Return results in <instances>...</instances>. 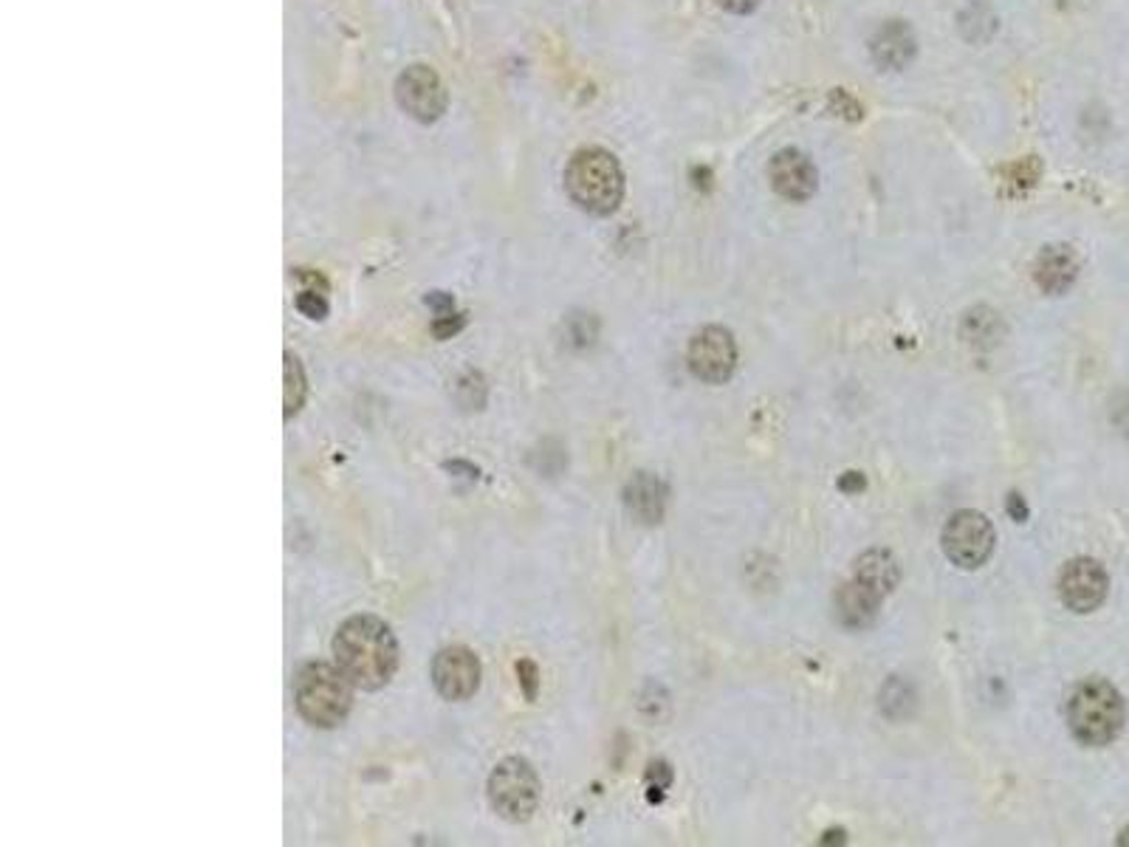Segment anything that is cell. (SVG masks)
Instances as JSON below:
<instances>
[{
  "label": "cell",
  "mask_w": 1129,
  "mask_h": 847,
  "mask_svg": "<svg viewBox=\"0 0 1129 847\" xmlns=\"http://www.w3.org/2000/svg\"><path fill=\"white\" fill-rule=\"evenodd\" d=\"M489 802L494 814L506 822H528L537 814L542 785L531 762L523 757H506L489 774Z\"/></svg>",
  "instance_id": "5b68a950"
},
{
  "label": "cell",
  "mask_w": 1129,
  "mask_h": 847,
  "mask_svg": "<svg viewBox=\"0 0 1129 847\" xmlns=\"http://www.w3.org/2000/svg\"><path fill=\"white\" fill-rule=\"evenodd\" d=\"M853 580H858L862 585L870 587L873 593H878L881 600H887L889 593L898 587V582H901V565H898L896 554L887 551V548H870V551H864L856 560Z\"/></svg>",
  "instance_id": "2e32d148"
},
{
  "label": "cell",
  "mask_w": 1129,
  "mask_h": 847,
  "mask_svg": "<svg viewBox=\"0 0 1129 847\" xmlns=\"http://www.w3.org/2000/svg\"><path fill=\"white\" fill-rule=\"evenodd\" d=\"M994 542H997V535H994L991 520L974 508H963V512L949 517L941 535L946 560L963 571L986 565L994 554Z\"/></svg>",
  "instance_id": "8992f818"
},
{
  "label": "cell",
  "mask_w": 1129,
  "mask_h": 847,
  "mask_svg": "<svg viewBox=\"0 0 1129 847\" xmlns=\"http://www.w3.org/2000/svg\"><path fill=\"white\" fill-rule=\"evenodd\" d=\"M827 111L836 113V117H842L844 122H862L864 119L862 102H858L853 94L842 91V88H833L831 91V97H827Z\"/></svg>",
  "instance_id": "7402d4cb"
},
{
  "label": "cell",
  "mask_w": 1129,
  "mask_h": 847,
  "mask_svg": "<svg viewBox=\"0 0 1129 847\" xmlns=\"http://www.w3.org/2000/svg\"><path fill=\"white\" fill-rule=\"evenodd\" d=\"M461 328H463V317H458V314H438L436 322H432V333H436L438 339L454 337V333L461 331Z\"/></svg>",
  "instance_id": "d4e9b609"
},
{
  "label": "cell",
  "mask_w": 1129,
  "mask_h": 847,
  "mask_svg": "<svg viewBox=\"0 0 1129 847\" xmlns=\"http://www.w3.org/2000/svg\"><path fill=\"white\" fill-rule=\"evenodd\" d=\"M957 29H961V34L968 43H977V46H980V43H988V40L997 34L1000 18H997V12L988 7L986 0H972V3L961 12V18H957Z\"/></svg>",
  "instance_id": "e0dca14e"
},
{
  "label": "cell",
  "mask_w": 1129,
  "mask_h": 847,
  "mask_svg": "<svg viewBox=\"0 0 1129 847\" xmlns=\"http://www.w3.org/2000/svg\"><path fill=\"white\" fill-rule=\"evenodd\" d=\"M881 596L873 593L870 587L862 585L858 580L844 582L836 591V613L838 622L851 630H864L876 622L878 610H881Z\"/></svg>",
  "instance_id": "9a60e30c"
},
{
  "label": "cell",
  "mask_w": 1129,
  "mask_h": 847,
  "mask_svg": "<svg viewBox=\"0 0 1129 847\" xmlns=\"http://www.w3.org/2000/svg\"><path fill=\"white\" fill-rule=\"evenodd\" d=\"M822 842H844V834H838V831H831V834H824Z\"/></svg>",
  "instance_id": "4dcf8cb0"
},
{
  "label": "cell",
  "mask_w": 1129,
  "mask_h": 847,
  "mask_svg": "<svg viewBox=\"0 0 1129 847\" xmlns=\"http://www.w3.org/2000/svg\"><path fill=\"white\" fill-rule=\"evenodd\" d=\"M689 371L706 385H726L737 371V342L721 326L701 328L689 342Z\"/></svg>",
  "instance_id": "52a82bcc"
},
{
  "label": "cell",
  "mask_w": 1129,
  "mask_h": 847,
  "mask_svg": "<svg viewBox=\"0 0 1129 847\" xmlns=\"http://www.w3.org/2000/svg\"><path fill=\"white\" fill-rule=\"evenodd\" d=\"M624 506L629 517L644 526H656L667 512V486L653 472H636L624 486Z\"/></svg>",
  "instance_id": "4fadbf2b"
},
{
  "label": "cell",
  "mask_w": 1129,
  "mask_h": 847,
  "mask_svg": "<svg viewBox=\"0 0 1129 847\" xmlns=\"http://www.w3.org/2000/svg\"><path fill=\"white\" fill-rule=\"evenodd\" d=\"M353 690L337 664L308 661L294 675V706L308 726L317 729H337L351 715Z\"/></svg>",
  "instance_id": "7a4b0ae2"
},
{
  "label": "cell",
  "mask_w": 1129,
  "mask_h": 847,
  "mask_svg": "<svg viewBox=\"0 0 1129 847\" xmlns=\"http://www.w3.org/2000/svg\"><path fill=\"white\" fill-rule=\"evenodd\" d=\"M396 102L407 117L432 124L447 111V91L429 66H409L396 79Z\"/></svg>",
  "instance_id": "ba28073f"
},
{
  "label": "cell",
  "mask_w": 1129,
  "mask_h": 847,
  "mask_svg": "<svg viewBox=\"0 0 1129 847\" xmlns=\"http://www.w3.org/2000/svg\"><path fill=\"white\" fill-rule=\"evenodd\" d=\"M1107 591H1110L1107 571L1101 568V562L1090 560V557H1078V560L1067 562L1062 576H1059L1062 605L1078 616L1098 610L1107 600Z\"/></svg>",
  "instance_id": "9c48e42d"
},
{
  "label": "cell",
  "mask_w": 1129,
  "mask_h": 847,
  "mask_svg": "<svg viewBox=\"0 0 1129 847\" xmlns=\"http://www.w3.org/2000/svg\"><path fill=\"white\" fill-rule=\"evenodd\" d=\"M286 362H283V382H286V393H283V407H286V418L297 416L306 405L308 396V382L306 371L299 365V359L294 353H286Z\"/></svg>",
  "instance_id": "d6986e66"
},
{
  "label": "cell",
  "mask_w": 1129,
  "mask_h": 847,
  "mask_svg": "<svg viewBox=\"0 0 1129 847\" xmlns=\"http://www.w3.org/2000/svg\"><path fill=\"white\" fill-rule=\"evenodd\" d=\"M1078 277V257L1071 246L1065 243H1053V246H1045L1039 252L1037 263H1033V280L1045 294H1059L1071 292L1073 283Z\"/></svg>",
  "instance_id": "5bb4252c"
},
{
  "label": "cell",
  "mask_w": 1129,
  "mask_h": 847,
  "mask_svg": "<svg viewBox=\"0 0 1129 847\" xmlns=\"http://www.w3.org/2000/svg\"><path fill=\"white\" fill-rule=\"evenodd\" d=\"M438 695L447 701H469L481 686V661L469 647L452 645L438 650L429 667Z\"/></svg>",
  "instance_id": "30bf717a"
},
{
  "label": "cell",
  "mask_w": 1129,
  "mask_h": 847,
  "mask_svg": "<svg viewBox=\"0 0 1129 847\" xmlns=\"http://www.w3.org/2000/svg\"><path fill=\"white\" fill-rule=\"evenodd\" d=\"M1123 697L1110 681L1087 678L1067 697V726L1082 746H1110L1123 729Z\"/></svg>",
  "instance_id": "277c9868"
},
{
  "label": "cell",
  "mask_w": 1129,
  "mask_h": 847,
  "mask_svg": "<svg viewBox=\"0 0 1129 847\" xmlns=\"http://www.w3.org/2000/svg\"><path fill=\"white\" fill-rule=\"evenodd\" d=\"M427 306L438 308V314H452V306H454V302H452V297H449V294H443V292H432V294H429V297H427Z\"/></svg>",
  "instance_id": "f1b7e54d"
},
{
  "label": "cell",
  "mask_w": 1129,
  "mask_h": 847,
  "mask_svg": "<svg viewBox=\"0 0 1129 847\" xmlns=\"http://www.w3.org/2000/svg\"><path fill=\"white\" fill-rule=\"evenodd\" d=\"M297 311L303 314V317H308V320H325V317H328L325 292H311V288H306V292L297 297Z\"/></svg>",
  "instance_id": "603a6c76"
},
{
  "label": "cell",
  "mask_w": 1129,
  "mask_h": 847,
  "mask_svg": "<svg viewBox=\"0 0 1129 847\" xmlns=\"http://www.w3.org/2000/svg\"><path fill=\"white\" fill-rule=\"evenodd\" d=\"M918 52L916 32L903 20H887L870 37V57L881 72H901Z\"/></svg>",
  "instance_id": "7c38bea8"
},
{
  "label": "cell",
  "mask_w": 1129,
  "mask_h": 847,
  "mask_svg": "<svg viewBox=\"0 0 1129 847\" xmlns=\"http://www.w3.org/2000/svg\"><path fill=\"white\" fill-rule=\"evenodd\" d=\"M333 664L357 690L376 692L393 681L398 670V641L379 616L359 613L339 625L333 636Z\"/></svg>",
  "instance_id": "6da1fadb"
},
{
  "label": "cell",
  "mask_w": 1129,
  "mask_h": 847,
  "mask_svg": "<svg viewBox=\"0 0 1129 847\" xmlns=\"http://www.w3.org/2000/svg\"><path fill=\"white\" fill-rule=\"evenodd\" d=\"M961 333L968 345L994 348L1002 339L1000 314L991 311V308H986V306L972 308V311L966 314V320H963Z\"/></svg>",
  "instance_id": "ac0fdd59"
},
{
  "label": "cell",
  "mask_w": 1129,
  "mask_h": 847,
  "mask_svg": "<svg viewBox=\"0 0 1129 847\" xmlns=\"http://www.w3.org/2000/svg\"><path fill=\"white\" fill-rule=\"evenodd\" d=\"M1008 515L1013 517V522L1028 520V506H1026V501L1017 495V492H1011V495H1008Z\"/></svg>",
  "instance_id": "83f0119b"
},
{
  "label": "cell",
  "mask_w": 1129,
  "mask_h": 847,
  "mask_svg": "<svg viewBox=\"0 0 1129 847\" xmlns=\"http://www.w3.org/2000/svg\"><path fill=\"white\" fill-rule=\"evenodd\" d=\"M912 706H916V690L912 684H907L903 678H889L881 690V712L892 721H901V717L912 715Z\"/></svg>",
  "instance_id": "ffe728a7"
},
{
  "label": "cell",
  "mask_w": 1129,
  "mask_h": 847,
  "mask_svg": "<svg viewBox=\"0 0 1129 847\" xmlns=\"http://www.w3.org/2000/svg\"><path fill=\"white\" fill-rule=\"evenodd\" d=\"M692 176L698 178V182H694V184H698V187H701V189H709V178H712V173H709L706 167H694V169H692Z\"/></svg>",
  "instance_id": "f546056e"
},
{
  "label": "cell",
  "mask_w": 1129,
  "mask_h": 847,
  "mask_svg": "<svg viewBox=\"0 0 1129 847\" xmlns=\"http://www.w3.org/2000/svg\"><path fill=\"white\" fill-rule=\"evenodd\" d=\"M864 486H867V481H864L862 472H847V475L838 477V490L847 492V495H858V492H864Z\"/></svg>",
  "instance_id": "484cf974"
},
{
  "label": "cell",
  "mask_w": 1129,
  "mask_h": 847,
  "mask_svg": "<svg viewBox=\"0 0 1129 847\" xmlns=\"http://www.w3.org/2000/svg\"><path fill=\"white\" fill-rule=\"evenodd\" d=\"M1006 178L1008 184H1013V187L1026 193V189L1037 187V182L1042 178V162H1039V156L1019 158L1011 167H1006Z\"/></svg>",
  "instance_id": "44dd1931"
},
{
  "label": "cell",
  "mask_w": 1129,
  "mask_h": 847,
  "mask_svg": "<svg viewBox=\"0 0 1129 847\" xmlns=\"http://www.w3.org/2000/svg\"><path fill=\"white\" fill-rule=\"evenodd\" d=\"M717 3L732 14H752L759 7V0H717Z\"/></svg>",
  "instance_id": "4316f807"
},
{
  "label": "cell",
  "mask_w": 1129,
  "mask_h": 847,
  "mask_svg": "<svg viewBox=\"0 0 1129 847\" xmlns=\"http://www.w3.org/2000/svg\"><path fill=\"white\" fill-rule=\"evenodd\" d=\"M768 182L779 198L791 204H802L816 196L819 189V169L811 158L797 147L774 153L768 162Z\"/></svg>",
  "instance_id": "8fae6325"
},
{
  "label": "cell",
  "mask_w": 1129,
  "mask_h": 847,
  "mask_svg": "<svg viewBox=\"0 0 1129 847\" xmlns=\"http://www.w3.org/2000/svg\"><path fill=\"white\" fill-rule=\"evenodd\" d=\"M564 189L584 212L613 216L624 198L622 164L604 147H582L564 167Z\"/></svg>",
  "instance_id": "3957f363"
},
{
  "label": "cell",
  "mask_w": 1129,
  "mask_h": 847,
  "mask_svg": "<svg viewBox=\"0 0 1129 847\" xmlns=\"http://www.w3.org/2000/svg\"><path fill=\"white\" fill-rule=\"evenodd\" d=\"M1118 845L1121 847H1129V828L1121 831V836H1118Z\"/></svg>",
  "instance_id": "1f68e13d"
},
{
  "label": "cell",
  "mask_w": 1129,
  "mask_h": 847,
  "mask_svg": "<svg viewBox=\"0 0 1129 847\" xmlns=\"http://www.w3.org/2000/svg\"><path fill=\"white\" fill-rule=\"evenodd\" d=\"M517 678H519V686H523V692H526L528 701H534L537 697V690H539V670L534 661L523 659L517 661Z\"/></svg>",
  "instance_id": "cb8c5ba5"
}]
</instances>
